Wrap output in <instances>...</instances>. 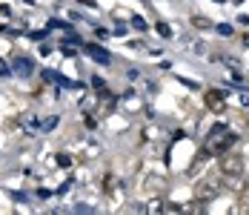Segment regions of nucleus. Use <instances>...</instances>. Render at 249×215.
<instances>
[{
	"label": "nucleus",
	"mask_w": 249,
	"mask_h": 215,
	"mask_svg": "<svg viewBox=\"0 0 249 215\" xmlns=\"http://www.w3.org/2000/svg\"><path fill=\"white\" fill-rule=\"evenodd\" d=\"M224 192V172H209V175H203L198 184H195V198L198 201H215L218 195Z\"/></svg>",
	"instance_id": "2"
},
{
	"label": "nucleus",
	"mask_w": 249,
	"mask_h": 215,
	"mask_svg": "<svg viewBox=\"0 0 249 215\" xmlns=\"http://www.w3.org/2000/svg\"><path fill=\"white\" fill-rule=\"evenodd\" d=\"M15 66H18V72H32V63H29V60H26V58H20V60H18V63H15Z\"/></svg>",
	"instance_id": "11"
},
{
	"label": "nucleus",
	"mask_w": 249,
	"mask_h": 215,
	"mask_svg": "<svg viewBox=\"0 0 249 215\" xmlns=\"http://www.w3.org/2000/svg\"><path fill=\"white\" fill-rule=\"evenodd\" d=\"M192 23L198 26V29H209V26H212V20H209V18H192Z\"/></svg>",
	"instance_id": "10"
},
{
	"label": "nucleus",
	"mask_w": 249,
	"mask_h": 215,
	"mask_svg": "<svg viewBox=\"0 0 249 215\" xmlns=\"http://www.w3.org/2000/svg\"><path fill=\"white\" fill-rule=\"evenodd\" d=\"M232 143H235V135L226 129L224 123H215V126L209 129L206 141H203V149H206L209 155H218V152L224 155V152L229 149V146H232Z\"/></svg>",
	"instance_id": "1"
},
{
	"label": "nucleus",
	"mask_w": 249,
	"mask_h": 215,
	"mask_svg": "<svg viewBox=\"0 0 249 215\" xmlns=\"http://www.w3.org/2000/svg\"><path fill=\"white\" fill-rule=\"evenodd\" d=\"M86 52H89V58H95L98 63H112V55H109L106 49L95 46V43H89V46H86Z\"/></svg>",
	"instance_id": "7"
},
{
	"label": "nucleus",
	"mask_w": 249,
	"mask_h": 215,
	"mask_svg": "<svg viewBox=\"0 0 249 215\" xmlns=\"http://www.w3.org/2000/svg\"><path fill=\"white\" fill-rule=\"evenodd\" d=\"M57 123V118H46V120H40V132H52V126Z\"/></svg>",
	"instance_id": "9"
},
{
	"label": "nucleus",
	"mask_w": 249,
	"mask_h": 215,
	"mask_svg": "<svg viewBox=\"0 0 249 215\" xmlns=\"http://www.w3.org/2000/svg\"><path fill=\"white\" fill-rule=\"evenodd\" d=\"M155 29H158V35H160V38H172V29H169L166 23H155Z\"/></svg>",
	"instance_id": "8"
},
{
	"label": "nucleus",
	"mask_w": 249,
	"mask_h": 215,
	"mask_svg": "<svg viewBox=\"0 0 249 215\" xmlns=\"http://www.w3.org/2000/svg\"><path fill=\"white\" fill-rule=\"evenodd\" d=\"M203 103H206V109H212V112H224L226 109V95L221 89H209L206 95H203Z\"/></svg>",
	"instance_id": "4"
},
{
	"label": "nucleus",
	"mask_w": 249,
	"mask_h": 215,
	"mask_svg": "<svg viewBox=\"0 0 249 215\" xmlns=\"http://www.w3.org/2000/svg\"><path fill=\"white\" fill-rule=\"evenodd\" d=\"M160 210H163V207H160V201H152V204H149V213H160Z\"/></svg>",
	"instance_id": "13"
},
{
	"label": "nucleus",
	"mask_w": 249,
	"mask_h": 215,
	"mask_svg": "<svg viewBox=\"0 0 249 215\" xmlns=\"http://www.w3.org/2000/svg\"><path fill=\"white\" fill-rule=\"evenodd\" d=\"M224 187L235 192H244L247 190V178L244 175H224Z\"/></svg>",
	"instance_id": "6"
},
{
	"label": "nucleus",
	"mask_w": 249,
	"mask_h": 215,
	"mask_svg": "<svg viewBox=\"0 0 249 215\" xmlns=\"http://www.w3.org/2000/svg\"><path fill=\"white\" fill-rule=\"evenodd\" d=\"M57 164H60V167H69V164H72V158H69V155H57Z\"/></svg>",
	"instance_id": "12"
},
{
	"label": "nucleus",
	"mask_w": 249,
	"mask_h": 215,
	"mask_svg": "<svg viewBox=\"0 0 249 215\" xmlns=\"http://www.w3.org/2000/svg\"><path fill=\"white\" fill-rule=\"evenodd\" d=\"M221 172L224 175H244V158L238 152H229L226 149L224 155H221Z\"/></svg>",
	"instance_id": "3"
},
{
	"label": "nucleus",
	"mask_w": 249,
	"mask_h": 215,
	"mask_svg": "<svg viewBox=\"0 0 249 215\" xmlns=\"http://www.w3.org/2000/svg\"><path fill=\"white\" fill-rule=\"evenodd\" d=\"M20 126H23L29 135H37V132H40V120H37L35 112H26L23 118H20Z\"/></svg>",
	"instance_id": "5"
},
{
	"label": "nucleus",
	"mask_w": 249,
	"mask_h": 215,
	"mask_svg": "<svg viewBox=\"0 0 249 215\" xmlns=\"http://www.w3.org/2000/svg\"><path fill=\"white\" fill-rule=\"evenodd\" d=\"M6 69H9V66H6V63H3V60H0V72H6Z\"/></svg>",
	"instance_id": "14"
}]
</instances>
